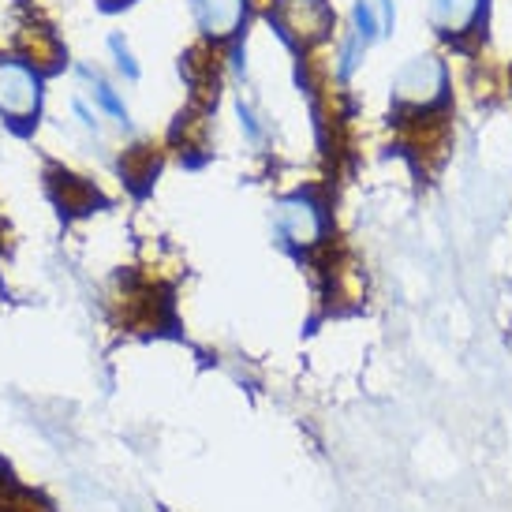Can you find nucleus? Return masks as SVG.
<instances>
[{
	"instance_id": "obj_1",
	"label": "nucleus",
	"mask_w": 512,
	"mask_h": 512,
	"mask_svg": "<svg viewBox=\"0 0 512 512\" xmlns=\"http://www.w3.org/2000/svg\"><path fill=\"white\" fill-rule=\"evenodd\" d=\"M389 98L400 116L423 120L449 98V64L438 53H415L389 79Z\"/></svg>"
},
{
	"instance_id": "obj_2",
	"label": "nucleus",
	"mask_w": 512,
	"mask_h": 512,
	"mask_svg": "<svg viewBox=\"0 0 512 512\" xmlns=\"http://www.w3.org/2000/svg\"><path fill=\"white\" fill-rule=\"evenodd\" d=\"M270 23L281 30V38H288L299 49L322 45L337 27V12L326 0H273Z\"/></svg>"
},
{
	"instance_id": "obj_3",
	"label": "nucleus",
	"mask_w": 512,
	"mask_h": 512,
	"mask_svg": "<svg viewBox=\"0 0 512 512\" xmlns=\"http://www.w3.org/2000/svg\"><path fill=\"white\" fill-rule=\"evenodd\" d=\"M490 0H427V23L441 42H468L486 23Z\"/></svg>"
},
{
	"instance_id": "obj_4",
	"label": "nucleus",
	"mask_w": 512,
	"mask_h": 512,
	"mask_svg": "<svg viewBox=\"0 0 512 512\" xmlns=\"http://www.w3.org/2000/svg\"><path fill=\"white\" fill-rule=\"evenodd\" d=\"M0 113L27 124L38 113V79L27 64L0 60Z\"/></svg>"
},
{
	"instance_id": "obj_5",
	"label": "nucleus",
	"mask_w": 512,
	"mask_h": 512,
	"mask_svg": "<svg viewBox=\"0 0 512 512\" xmlns=\"http://www.w3.org/2000/svg\"><path fill=\"white\" fill-rule=\"evenodd\" d=\"M277 228L288 243L296 247H314L326 232V214L311 195H292L277 206Z\"/></svg>"
},
{
	"instance_id": "obj_6",
	"label": "nucleus",
	"mask_w": 512,
	"mask_h": 512,
	"mask_svg": "<svg viewBox=\"0 0 512 512\" xmlns=\"http://www.w3.org/2000/svg\"><path fill=\"white\" fill-rule=\"evenodd\" d=\"M397 27V8L393 0H352V27L348 34L359 45H378L382 38H389Z\"/></svg>"
},
{
	"instance_id": "obj_7",
	"label": "nucleus",
	"mask_w": 512,
	"mask_h": 512,
	"mask_svg": "<svg viewBox=\"0 0 512 512\" xmlns=\"http://www.w3.org/2000/svg\"><path fill=\"white\" fill-rule=\"evenodd\" d=\"M199 30L214 42H225L247 19V0H195Z\"/></svg>"
},
{
	"instance_id": "obj_8",
	"label": "nucleus",
	"mask_w": 512,
	"mask_h": 512,
	"mask_svg": "<svg viewBox=\"0 0 512 512\" xmlns=\"http://www.w3.org/2000/svg\"><path fill=\"white\" fill-rule=\"evenodd\" d=\"M0 512H45V505L34 494H27L23 486H15L12 479L0 475Z\"/></svg>"
},
{
	"instance_id": "obj_9",
	"label": "nucleus",
	"mask_w": 512,
	"mask_h": 512,
	"mask_svg": "<svg viewBox=\"0 0 512 512\" xmlns=\"http://www.w3.org/2000/svg\"><path fill=\"white\" fill-rule=\"evenodd\" d=\"M53 195H57V202H64L72 214H83V206L94 202V191H90V187H79L75 176H57V180H53Z\"/></svg>"
},
{
	"instance_id": "obj_10",
	"label": "nucleus",
	"mask_w": 512,
	"mask_h": 512,
	"mask_svg": "<svg viewBox=\"0 0 512 512\" xmlns=\"http://www.w3.org/2000/svg\"><path fill=\"white\" fill-rule=\"evenodd\" d=\"M86 75V83H90V90H94V98H98V105L105 109V113L113 116L116 124H128V109H124V101L116 98V90L105 79H98V75H90V72H83Z\"/></svg>"
},
{
	"instance_id": "obj_11",
	"label": "nucleus",
	"mask_w": 512,
	"mask_h": 512,
	"mask_svg": "<svg viewBox=\"0 0 512 512\" xmlns=\"http://www.w3.org/2000/svg\"><path fill=\"white\" fill-rule=\"evenodd\" d=\"M109 49H113V53H116V64H120V72L128 75V79H139V64L131 60L128 45L120 42V38H109Z\"/></svg>"
}]
</instances>
